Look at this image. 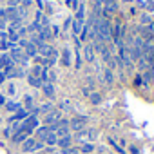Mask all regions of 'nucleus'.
Segmentation results:
<instances>
[{"label":"nucleus","mask_w":154,"mask_h":154,"mask_svg":"<svg viewBox=\"0 0 154 154\" xmlns=\"http://www.w3.org/2000/svg\"><path fill=\"white\" fill-rule=\"evenodd\" d=\"M94 27H96V36H98L100 42H107V40H111V24L107 22V18H102V17L98 15Z\"/></svg>","instance_id":"1"},{"label":"nucleus","mask_w":154,"mask_h":154,"mask_svg":"<svg viewBox=\"0 0 154 154\" xmlns=\"http://www.w3.org/2000/svg\"><path fill=\"white\" fill-rule=\"evenodd\" d=\"M89 122V118L87 116H74L71 122H69V127L74 131V132H82L84 129H85V123Z\"/></svg>","instance_id":"2"},{"label":"nucleus","mask_w":154,"mask_h":154,"mask_svg":"<svg viewBox=\"0 0 154 154\" xmlns=\"http://www.w3.org/2000/svg\"><path fill=\"white\" fill-rule=\"evenodd\" d=\"M36 125H38V118H36V116H31V118H26V120L20 123V131L26 132V134H29L31 131L36 129Z\"/></svg>","instance_id":"3"},{"label":"nucleus","mask_w":154,"mask_h":154,"mask_svg":"<svg viewBox=\"0 0 154 154\" xmlns=\"http://www.w3.org/2000/svg\"><path fill=\"white\" fill-rule=\"evenodd\" d=\"M120 60H122V65H125L127 69L131 67V63H132V56H131V47H127V45H122L120 47Z\"/></svg>","instance_id":"4"},{"label":"nucleus","mask_w":154,"mask_h":154,"mask_svg":"<svg viewBox=\"0 0 154 154\" xmlns=\"http://www.w3.org/2000/svg\"><path fill=\"white\" fill-rule=\"evenodd\" d=\"M36 53H38L42 58H51L56 51H54V49H51L47 44H38V45H36Z\"/></svg>","instance_id":"5"},{"label":"nucleus","mask_w":154,"mask_h":154,"mask_svg":"<svg viewBox=\"0 0 154 154\" xmlns=\"http://www.w3.org/2000/svg\"><path fill=\"white\" fill-rule=\"evenodd\" d=\"M103 13L107 17H112V15L118 13V2H116V0H109V2L103 4Z\"/></svg>","instance_id":"6"},{"label":"nucleus","mask_w":154,"mask_h":154,"mask_svg":"<svg viewBox=\"0 0 154 154\" xmlns=\"http://www.w3.org/2000/svg\"><path fill=\"white\" fill-rule=\"evenodd\" d=\"M36 140L35 138H27L24 143H22V152L24 154H27V152H33V150H36Z\"/></svg>","instance_id":"7"},{"label":"nucleus","mask_w":154,"mask_h":154,"mask_svg":"<svg viewBox=\"0 0 154 154\" xmlns=\"http://www.w3.org/2000/svg\"><path fill=\"white\" fill-rule=\"evenodd\" d=\"M60 122V112L58 111H49L45 116V125H54Z\"/></svg>","instance_id":"8"},{"label":"nucleus","mask_w":154,"mask_h":154,"mask_svg":"<svg viewBox=\"0 0 154 154\" xmlns=\"http://www.w3.org/2000/svg\"><path fill=\"white\" fill-rule=\"evenodd\" d=\"M56 145L60 147V150H63V149H69V147L72 145V138H71V136H65V138H58Z\"/></svg>","instance_id":"9"},{"label":"nucleus","mask_w":154,"mask_h":154,"mask_svg":"<svg viewBox=\"0 0 154 154\" xmlns=\"http://www.w3.org/2000/svg\"><path fill=\"white\" fill-rule=\"evenodd\" d=\"M24 49H26V53H24V54H26V58H33V56H36V54H38V53H36V45H35V44H31V42H29Z\"/></svg>","instance_id":"10"},{"label":"nucleus","mask_w":154,"mask_h":154,"mask_svg":"<svg viewBox=\"0 0 154 154\" xmlns=\"http://www.w3.org/2000/svg\"><path fill=\"white\" fill-rule=\"evenodd\" d=\"M42 89H44V94H45L47 98H53V96H54V85H53L51 82L44 84V85H42Z\"/></svg>","instance_id":"11"},{"label":"nucleus","mask_w":154,"mask_h":154,"mask_svg":"<svg viewBox=\"0 0 154 154\" xmlns=\"http://www.w3.org/2000/svg\"><path fill=\"white\" fill-rule=\"evenodd\" d=\"M13 60H22V62H26V54H24V51L22 49H11V54H9Z\"/></svg>","instance_id":"12"},{"label":"nucleus","mask_w":154,"mask_h":154,"mask_svg":"<svg viewBox=\"0 0 154 154\" xmlns=\"http://www.w3.org/2000/svg\"><path fill=\"white\" fill-rule=\"evenodd\" d=\"M84 56H85L87 62H93V60H94V49H93V45H85V49H84Z\"/></svg>","instance_id":"13"},{"label":"nucleus","mask_w":154,"mask_h":154,"mask_svg":"<svg viewBox=\"0 0 154 154\" xmlns=\"http://www.w3.org/2000/svg\"><path fill=\"white\" fill-rule=\"evenodd\" d=\"M49 134H51V127H49V125H44V127H40V129H38V138H40L42 141H44Z\"/></svg>","instance_id":"14"},{"label":"nucleus","mask_w":154,"mask_h":154,"mask_svg":"<svg viewBox=\"0 0 154 154\" xmlns=\"http://www.w3.org/2000/svg\"><path fill=\"white\" fill-rule=\"evenodd\" d=\"M27 82H29L31 87H42V85H44V82H42L40 78H36V76H29Z\"/></svg>","instance_id":"15"},{"label":"nucleus","mask_w":154,"mask_h":154,"mask_svg":"<svg viewBox=\"0 0 154 154\" xmlns=\"http://www.w3.org/2000/svg\"><path fill=\"white\" fill-rule=\"evenodd\" d=\"M84 29V24L78 22V20H72V35H80Z\"/></svg>","instance_id":"16"},{"label":"nucleus","mask_w":154,"mask_h":154,"mask_svg":"<svg viewBox=\"0 0 154 154\" xmlns=\"http://www.w3.org/2000/svg\"><path fill=\"white\" fill-rule=\"evenodd\" d=\"M103 78H105L107 85H112V82H114V76H112V71H111V69H105V71H103Z\"/></svg>","instance_id":"17"},{"label":"nucleus","mask_w":154,"mask_h":154,"mask_svg":"<svg viewBox=\"0 0 154 154\" xmlns=\"http://www.w3.org/2000/svg\"><path fill=\"white\" fill-rule=\"evenodd\" d=\"M11 65V56L9 54H2V56H0V67H9Z\"/></svg>","instance_id":"18"},{"label":"nucleus","mask_w":154,"mask_h":154,"mask_svg":"<svg viewBox=\"0 0 154 154\" xmlns=\"http://www.w3.org/2000/svg\"><path fill=\"white\" fill-rule=\"evenodd\" d=\"M84 18H85V8H84V6H80V8H78V11H76V18H74V20H78V22H82V24H84Z\"/></svg>","instance_id":"19"},{"label":"nucleus","mask_w":154,"mask_h":154,"mask_svg":"<svg viewBox=\"0 0 154 154\" xmlns=\"http://www.w3.org/2000/svg\"><path fill=\"white\" fill-rule=\"evenodd\" d=\"M89 100H91V103L98 105V103H102V94H98V93H91V94H89Z\"/></svg>","instance_id":"20"},{"label":"nucleus","mask_w":154,"mask_h":154,"mask_svg":"<svg viewBox=\"0 0 154 154\" xmlns=\"http://www.w3.org/2000/svg\"><path fill=\"white\" fill-rule=\"evenodd\" d=\"M54 134H56L58 138H65V136H69V127H58Z\"/></svg>","instance_id":"21"},{"label":"nucleus","mask_w":154,"mask_h":154,"mask_svg":"<svg viewBox=\"0 0 154 154\" xmlns=\"http://www.w3.org/2000/svg\"><path fill=\"white\" fill-rule=\"evenodd\" d=\"M26 140H27V134H26V132H18V134L13 136V141H15V143H24Z\"/></svg>","instance_id":"22"},{"label":"nucleus","mask_w":154,"mask_h":154,"mask_svg":"<svg viewBox=\"0 0 154 154\" xmlns=\"http://www.w3.org/2000/svg\"><path fill=\"white\" fill-rule=\"evenodd\" d=\"M44 141H45V145H56V141H58V136H56L54 132H51V134H49V136H47Z\"/></svg>","instance_id":"23"},{"label":"nucleus","mask_w":154,"mask_h":154,"mask_svg":"<svg viewBox=\"0 0 154 154\" xmlns=\"http://www.w3.org/2000/svg\"><path fill=\"white\" fill-rule=\"evenodd\" d=\"M44 71H45V69H44L42 65H35V67H33V72H31V76H36V78H40Z\"/></svg>","instance_id":"24"},{"label":"nucleus","mask_w":154,"mask_h":154,"mask_svg":"<svg viewBox=\"0 0 154 154\" xmlns=\"http://www.w3.org/2000/svg\"><path fill=\"white\" fill-rule=\"evenodd\" d=\"M26 118H27V111H24V109H18L17 114L13 116V120H26Z\"/></svg>","instance_id":"25"},{"label":"nucleus","mask_w":154,"mask_h":154,"mask_svg":"<svg viewBox=\"0 0 154 154\" xmlns=\"http://www.w3.org/2000/svg\"><path fill=\"white\" fill-rule=\"evenodd\" d=\"M80 150H82V152H84V154H91V152H93V150H94V145H93V143H84V145H82V149H80Z\"/></svg>","instance_id":"26"},{"label":"nucleus","mask_w":154,"mask_h":154,"mask_svg":"<svg viewBox=\"0 0 154 154\" xmlns=\"http://www.w3.org/2000/svg\"><path fill=\"white\" fill-rule=\"evenodd\" d=\"M6 109H8V111H18V109H20V103L9 102V103H6Z\"/></svg>","instance_id":"27"},{"label":"nucleus","mask_w":154,"mask_h":154,"mask_svg":"<svg viewBox=\"0 0 154 154\" xmlns=\"http://www.w3.org/2000/svg\"><path fill=\"white\" fill-rule=\"evenodd\" d=\"M109 143H111V145L114 147V150H116L118 154H125V150H123V149H122V147H120V145H118V143L114 141V140H109Z\"/></svg>","instance_id":"28"},{"label":"nucleus","mask_w":154,"mask_h":154,"mask_svg":"<svg viewBox=\"0 0 154 154\" xmlns=\"http://www.w3.org/2000/svg\"><path fill=\"white\" fill-rule=\"evenodd\" d=\"M60 154H78V149H72V147H69V149H63V150H60Z\"/></svg>","instance_id":"29"},{"label":"nucleus","mask_w":154,"mask_h":154,"mask_svg":"<svg viewBox=\"0 0 154 154\" xmlns=\"http://www.w3.org/2000/svg\"><path fill=\"white\" fill-rule=\"evenodd\" d=\"M69 58H71V53H69V49H65V51H63V63H65V65H69V63H71V60H69Z\"/></svg>","instance_id":"30"},{"label":"nucleus","mask_w":154,"mask_h":154,"mask_svg":"<svg viewBox=\"0 0 154 154\" xmlns=\"http://www.w3.org/2000/svg\"><path fill=\"white\" fill-rule=\"evenodd\" d=\"M49 111H51V105H49V103H44V105L38 109V112H49Z\"/></svg>","instance_id":"31"},{"label":"nucleus","mask_w":154,"mask_h":154,"mask_svg":"<svg viewBox=\"0 0 154 154\" xmlns=\"http://www.w3.org/2000/svg\"><path fill=\"white\" fill-rule=\"evenodd\" d=\"M0 47H2V49H9V47H11V44H9L8 40H2V42H0Z\"/></svg>","instance_id":"32"},{"label":"nucleus","mask_w":154,"mask_h":154,"mask_svg":"<svg viewBox=\"0 0 154 154\" xmlns=\"http://www.w3.org/2000/svg\"><path fill=\"white\" fill-rule=\"evenodd\" d=\"M26 105H27V109L33 107V98H31V96H26Z\"/></svg>","instance_id":"33"},{"label":"nucleus","mask_w":154,"mask_h":154,"mask_svg":"<svg viewBox=\"0 0 154 154\" xmlns=\"http://www.w3.org/2000/svg\"><path fill=\"white\" fill-rule=\"evenodd\" d=\"M20 0H9V8H18Z\"/></svg>","instance_id":"34"},{"label":"nucleus","mask_w":154,"mask_h":154,"mask_svg":"<svg viewBox=\"0 0 154 154\" xmlns=\"http://www.w3.org/2000/svg\"><path fill=\"white\" fill-rule=\"evenodd\" d=\"M141 22L149 26V24H150V17H149V15H147V17H141Z\"/></svg>","instance_id":"35"},{"label":"nucleus","mask_w":154,"mask_h":154,"mask_svg":"<svg viewBox=\"0 0 154 154\" xmlns=\"http://www.w3.org/2000/svg\"><path fill=\"white\" fill-rule=\"evenodd\" d=\"M147 31H149V33H154V22H150V24L147 26Z\"/></svg>","instance_id":"36"},{"label":"nucleus","mask_w":154,"mask_h":154,"mask_svg":"<svg viewBox=\"0 0 154 154\" xmlns=\"http://www.w3.org/2000/svg\"><path fill=\"white\" fill-rule=\"evenodd\" d=\"M131 152H132V154H138V149H136V147H131Z\"/></svg>","instance_id":"37"},{"label":"nucleus","mask_w":154,"mask_h":154,"mask_svg":"<svg viewBox=\"0 0 154 154\" xmlns=\"http://www.w3.org/2000/svg\"><path fill=\"white\" fill-rule=\"evenodd\" d=\"M4 103H6V98H4V96H0V105H4Z\"/></svg>","instance_id":"38"},{"label":"nucleus","mask_w":154,"mask_h":154,"mask_svg":"<svg viewBox=\"0 0 154 154\" xmlns=\"http://www.w3.org/2000/svg\"><path fill=\"white\" fill-rule=\"evenodd\" d=\"M96 2H102V4H105V2H109V0H96Z\"/></svg>","instance_id":"39"},{"label":"nucleus","mask_w":154,"mask_h":154,"mask_svg":"<svg viewBox=\"0 0 154 154\" xmlns=\"http://www.w3.org/2000/svg\"><path fill=\"white\" fill-rule=\"evenodd\" d=\"M125 2H132V0H125Z\"/></svg>","instance_id":"40"},{"label":"nucleus","mask_w":154,"mask_h":154,"mask_svg":"<svg viewBox=\"0 0 154 154\" xmlns=\"http://www.w3.org/2000/svg\"><path fill=\"white\" fill-rule=\"evenodd\" d=\"M102 154H105V152H102Z\"/></svg>","instance_id":"41"}]
</instances>
